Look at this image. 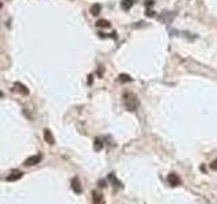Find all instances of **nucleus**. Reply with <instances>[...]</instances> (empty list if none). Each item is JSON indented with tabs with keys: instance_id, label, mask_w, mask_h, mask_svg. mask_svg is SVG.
Masks as SVG:
<instances>
[{
	"instance_id": "1",
	"label": "nucleus",
	"mask_w": 217,
	"mask_h": 204,
	"mask_svg": "<svg viewBox=\"0 0 217 204\" xmlns=\"http://www.w3.org/2000/svg\"><path fill=\"white\" fill-rule=\"evenodd\" d=\"M124 102H125V105H126V108H127V110H136L137 109V106H138V101H137V98H136V95H133L132 92H125V95H124Z\"/></svg>"
},
{
	"instance_id": "2",
	"label": "nucleus",
	"mask_w": 217,
	"mask_h": 204,
	"mask_svg": "<svg viewBox=\"0 0 217 204\" xmlns=\"http://www.w3.org/2000/svg\"><path fill=\"white\" fill-rule=\"evenodd\" d=\"M167 181H168V184H170L171 186H178V185H181V180H179V177L176 176L175 173L168 174Z\"/></svg>"
},
{
	"instance_id": "3",
	"label": "nucleus",
	"mask_w": 217,
	"mask_h": 204,
	"mask_svg": "<svg viewBox=\"0 0 217 204\" xmlns=\"http://www.w3.org/2000/svg\"><path fill=\"white\" fill-rule=\"evenodd\" d=\"M39 162H41V155H33V157L27 158V159L24 160V165L26 166H34Z\"/></svg>"
},
{
	"instance_id": "4",
	"label": "nucleus",
	"mask_w": 217,
	"mask_h": 204,
	"mask_svg": "<svg viewBox=\"0 0 217 204\" xmlns=\"http://www.w3.org/2000/svg\"><path fill=\"white\" fill-rule=\"evenodd\" d=\"M71 186H72L73 192L75 193H81V186H80V181L77 178H72L71 181Z\"/></svg>"
},
{
	"instance_id": "5",
	"label": "nucleus",
	"mask_w": 217,
	"mask_h": 204,
	"mask_svg": "<svg viewBox=\"0 0 217 204\" xmlns=\"http://www.w3.org/2000/svg\"><path fill=\"white\" fill-rule=\"evenodd\" d=\"M22 176H23V173H22V171L15 170V171H12V173L7 177V181H16V180L22 178Z\"/></svg>"
},
{
	"instance_id": "6",
	"label": "nucleus",
	"mask_w": 217,
	"mask_h": 204,
	"mask_svg": "<svg viewBox=\"0 0 217 204\" xmlns=\"http://www.w3.org/2000/svg\"><path fill=\"white\" fill-rule=\"evenodd\" d=\"M43 138H45V140L48 141L49 144H53L54 143V138H53V135H52L50 129H45V131H43Z\"/></svg>"
},
{
	"instance_id": "7",
	"label": "nucleus",
	"mask_w": 217,
	"mask_h": 204,
	"mask_svg": "<svg viewBox=\"0 0 217 204\" xmlns=\"http://www.w3.org/2000/svg\"><path fill=\"white\" fill-rule=\"evenodd\" d=\"M92 199H94V204H105L102 195L98 192H92Z\"/></svg>"
},
{
	"instance_id": "8",
	"label": "nucleus",
	"mask_w": 217,
	"mask_h": 204,
	"mask_svg": "<svg viewBox=\"0 0 217 204\" xmlns=\"http://www.w3.org/2000/svg\"><path fill=\"white\" fill-rule=\"evenodd\" d=\"M15 87H16V90H18L19 92H22V94H24V95L29 94V90L26 89V86H24V84L18 83V82H16V83H15Z\"/></svg>"
},
{
	"instance_id": "9",
	"label": "nucleus",
	"mask_w": 217,
	"mask_h": 204,
	"mask_svg": "<svg viewBox=\"0 0 217 204\" xmlns=\"http://www.w3.org/2000/svg\"><path fill=\"white\" fill-rule=\"evenodd\" d=\"M133 5V0H122L121 2V7L124 8V10H130V7Z\"/></svg>"
},
{
	"instance_id": "10",
	"label": "nucleus",
	"mask_w": 217,
	"mask_h": 204,
	"mask_svg": "<svg viewBox=\"0 0 217 204\" xmlns=\"http://www.w3.org/2000/svg\"><path fill=\"white\" fill-rule=\"evenodd\" d=\"M100 8H102V7H100V4H94L90 11H91L92 15H98V14L100 12Z\"/></svg>"
},
{
	"instance_id": "11",
	"label": "nucleus",
	"mask_w": 217,
	"mask_h": 204,
	"mask_svg": "<svg viewBox=\"0 0 217 204\" xmlns=\"http://www.w3.org/2000/svg\"><path fill=\"white\" fill-rule=\"evenodd\" d=\"M102 147H103L102 140H100V139H95V141H94V148H95V151H99V150H102Z\"/></svg>"
},
{
	"instance_id": "12",
	"label": "nucleus",
	"mask_w": 217,
	"mask_h": 204,
	"mask_svg": "<svg viewBox=\"0 0 217 204\" xmlns=\"http://www.w3.org/2000/svg\"><path fill=\"white\" fill-rule=\"evenodd\" d=\"M96 26L98 27H110V23H108L107 21H105V19H100V21L96 22Z\"/></svg>"
},
{
	"instance_id": "13",
	"label": "nucleus",
	"mask_w": 217,
	"mask_h": 204,
	"mask_svg": "<svg viewBox=\"0 0 217 204\" xmlns=\"http://www.w3.org/2000/svg\"><path fill=\"white\" fill-rule=\"evenodd\" d=\"M130 80H132V78H129L126 73H121L119 75V82H130Z\"/></svg>"
},
{
	"instance_id": "14",
	"label": "nucleus",
	"mask_w": 217,
	"mask_h": 204,
	"mask_svg": "<svg viewBox=\"0 0 217 204\" xmlns=\"http://www.w3.org/2000/svg\"><path fill=\"white\" fill-rule=\"evenodd\" d=\"M210 169H212V170H217V159L213 160V162L210 163Z\"/></svg>"
},
{
	"instance_id": "15",
	"label": "nucleus",
	"mask_w": 217,
	"mask_h": 204,
	"mask_svg": "<svg viewBox=\"0 0 217 204\" xmlns=\"http://www.w3.org/2000/svg\"><path fill=\"white\" fill-rule=\"evenodd\" d=\"M2 97H3V92H2V91H0V98H2Z\"/></svg>"
},
{
	"instance_id": "16",
	"label": "nucleus",
	"mask_w": 217,
	"mask_h": 204,
	"mask_svg": "<svg viewBox=\"0 0 217 204\" xmlns=\"http://www.w3.org/2000/svg\"><path fill=\"white\" fill-rule=\"evenodd\" d=\"M2 5H3V4H2V3H0V8H2Z\"/></svg>"
}]
</instances>
